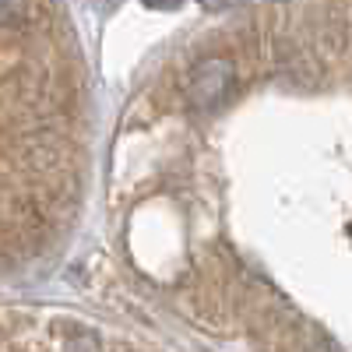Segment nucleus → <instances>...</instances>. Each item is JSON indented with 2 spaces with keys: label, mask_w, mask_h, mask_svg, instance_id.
Here are the masks:
<instances>
[{
  "label": "nucleus",
  "mask_w": 352,
  "mask_h": 352,
  "mask_svg": "<svg viewBox=\"0 0 352 352\" xmlns=\"http://www.w3.org/2000/svg\"><path fill=\"white\" fill-rule=\"evenodd\" d=\"M232 92V67L226 60H201L190 74V99L197 106H215Z\"/></svg>",
  "instance_id": "1"
},
{
  "label": "nucleus",
  "mask_w": 352,
  "mask_h": 352,
  "mask_svg": "<svg viewBox=\"0 0 352 352\" xmlns=\"http://www.w3.org/2000/svg\"><path fill=\"white\" fill-rule=\"evenodd\" d=\"M25 11V0H0V18H18Z\"/></svg>",
  "instance_id": "2"
}]
</instances>
